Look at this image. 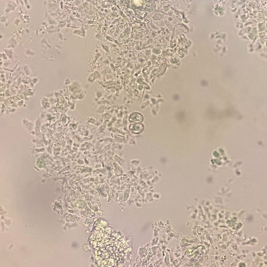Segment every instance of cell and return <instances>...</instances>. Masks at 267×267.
Segmentation results:
<instances>
[{
  "mask_svg": "<svg viewBox=\"0 0 267 267\" xmlns=\"http://www.w3.org/2000/svg\"><path fill=\"white\" fill-rule=\"evenodd\" d=\"M144 127L143 124L139 123H135L131 125L129 129L132 133L139 134L143 131Z\"/></svg>",
  "mask_w": 267,
  "mask_h": 267,
  "instance_id": "cell-1",
  "label": "cell"
},
{
  "mask_svg": "<svg viewBox=\"0 0 267 267\" xmlns=\"http://www.w3.org/2000/svg\"><path fill=\"white\" fill-rule=\"evenodd\" d=\"M143 120V116L140 113H132L129 117L130 122L136 123L141 122Z\"/></svg>",
  "mask_w": 267,
  "mask_h": 267,
  "instance_id": "cell-2",
  "label": "cell"
}]
</instances>
